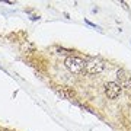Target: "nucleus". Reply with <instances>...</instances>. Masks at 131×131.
Masks as SVG:
<instances>
[{"instance_id":"2","label":"nucleus","mask_w":131,"mask_h":131,"mask_svg":"<svg viewBox=\"0 0 131 131\" xmlns=\"http://www.w3.org/2000/svg\"><path fill=\"white\" fill-rule=\"evenodd\" d=\"M121 93V88L117 82H108L105 84V95H106L108 99H115L119 96Z\"/></svg>"},{"instance_id":"4","label":"nucleus","mask_w":131,"mask_h":131,"mask_svg":"<svg viewBox=\"0 0 131 131\" xmlns=\"http://www.w3.org/2000/svg\"><path fill=\"white\" fill-rule=\"evenodd\" d=\"M117 79L119 88L124 89H131V76L128 73H125L124 70H118L117 71Z\"/></svg>"},{"instance_id":"5","label":"nucleus","mask_w":131,"mask_h":131,"mask_svg":"<svg viewBox=\"0 0 131 131\" xmlns=\"http://www.w3.org/2000/svg\"><path fill=\"white\" fill-rule=\"evenodd\" d=\"M20 51L25 52V54H32V52H35V44H34L32 41H22V44H20Z\"/></svg>"},{"instance_id":"1","label":"nucleus","mask_w":131,"mask_h":131,"mask_svg":"<svg viewBox=\"0 0 131 131\" xmlns=\"http://www.w3.org/2000/svg\"><path fill=\"white\" fill-rule=\"evenodd\" d=\"M64 64H66V67L73 73V74H79V73H82V71L84 70V67H86V63H84L80 57H76V56L67 57L66 61H64Z\"/></svg>"},{"instance_id":"3","label":"nucleus","mask_w":131,"mask_h":131,"mask_svg":"<svg viewBox=\"0 0 131 131\" xmlns=\"http://www.w3.org/2000/svg\"><path fill=\"white\" fill-rule=\"evenodd\" d=\"M103 69H105V64L101 60H92L89 63H86V67H84L86 73H89V74H98Z\"/></svg>"},{"instance_id":"6","label":"nucleus","mask_w":131,"mask_h":131,"mask_svg":"<svg viewBox=\"0 0 131 131\" xmlns=\"http://www.w3.org/2000/svg\"><path fill=\"white\" fill-rule=\"evenodd\" d=\"M57 92H58V95H61V96H63V98H66V99H71L73 96H74V92L69 90L67 88H63V89H57Z\"/></svg>"},{"instance_id":"7","label":"nucleus","mask_w":131,"mask_h":131,"mask_svg":"<svg viewBox=\"0 0 131 131\" xmlns=\"http://www.w3.org/2000/svg\"><path fill=\"white\" fill-rule=\"evenodd\" d=\"M58 52H60V54H69V52H71V51H67V50H63V48H58Z\"/></svg>"}]
</instances>
